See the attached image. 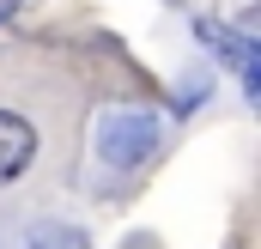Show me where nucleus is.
Segmentation results:
<instances>
[{"label":"nucleus","instance_id":"obj_1","mask_svg":"<svg viewBox=\"0 0 261 249\" xmlns=\"http://www.w3.org/2000/svg\"><path fill=\"white\" fill-rule=\"evenodd\" d=\"M97 140H103V158L110 164H140L152 152V140H158V122L140 116V110H116V116L97 122Z\"/></svg>","mask_w":261,"mask_h":249},{"label":"nucleus","instance_id":"obj_2","mask_svg":"<svg viewBox=\"0 0 261 249\" xmlns=\"http://www.w3.org/2000/svg\"><path fill=\"white\" fill-rule=\"evenodd\" d=\"M31 158H37V128L24 116H12V110H0V183L24 177Z\"/></svg>","mask_w":261,"mask_h":249},{"label":"nucleus","instance_id":"obj_3","mask_svg":"<svg viewBox=\"0 0 261 249\" xmlns=\"http://www.w3.org/2000/svg\"><path fill=\"white\" fill-rule=\"evenodd\" d=\"M12 12H18V0H0V18H12Z\"/></svg>","mask_w":261,"mask_h":249}]
</instances>
